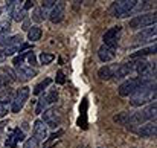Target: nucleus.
<instances>
[{"instance_id": "obj_1", "label": "nucleus", "mask_w": 157, "mask_h": 148, "mask_svg": "<svg viewBox=\"0 0 157 148\" xmlns=\"http://www.w3.org/2000/svg\"><path fill=\"white\" fill-rule=\"evenodd\" d=\"M156 80L153 81H145L139 86V89L131 95L130 104L133 107H142L145 104L156 102Z\"/></svg>"}, {"instance_id": "obj_2", "label": "nucleus", "mask_w": 157, "mask_h": 148, "mask_svg": "<svg viewBox=\"0 0 157 148\" xmlns=\"http://www.w3.org/2000/svg\"><path fill=\"white\" fill-rule=\"evenodd\" d=\"M156 110H157V104L151 102L145 108H142V110H139V111H136L133 115H128V121H127L125 125H128V127L136 125L137 127V125H142L145 122H153V121H156Z\"/></svg>"}, {"instance_id": "obj_3", "label": "nucleus", "mask_w": 157, "mask_h": 148, "mask_svg": "<svg viewBox=\"0 0 157 148\" xmlns=\"http://www.w3.org/2000/svg\"><path fill=\"white\" fill-rule=\"evenodd\" d=\"M136 5H137L136 0H119V2H114L111 5V14H113V17H117V18L128 17L134 11Z\"/></svg>"}, {"instance_id": "obj_4", "label": "nucleus", "mask_w": 157, "mask_h": 148, "mask_svg": "<svg viewBox=\"0 0 157 148\" xmlns=\"http://www.w3.org/2000/svg\"><path fill=\"white\" fill-rule=\"evenodd\" d=\"M157 21L156 14L153 12H147V14H140V15H134L131 20H130V28L137 31V29H145V28H150V26H154Z\"/></svg>"}, {"instance_id": "obj_5", "label": "nucleus", "mask_w": 157, "mask_h": 148, "mask_svg": "<svg viewBox=\"0 0 157 148\" xmlns=\"http://www.w3.org/2000/svg\"><path fill=\"white\" fill-rule=\"evenodd\" d=\"M43 122L51 127V128H56L59 124H61V119H63V115H61V110L58 107H51V108H46L43 113Z\"/></svg>"}, {"instance_id": "obj_6", "label": "nucleus", "mask_w": 157, "mask_h": 148, "mask_svg": "<svg viewBox=\"0 0 157 148\" xmlns=\"http://www.w3.org/2000/svg\"><path fill=\"white\" fill-rule=\"evenodd\" d=\"M29 95H31V89H29V87H21V89H18V90L15 92L12 101H11V111H12V113H18V111L23 108V105L26 104Z\"/></svg>"}, {"instance_id": "obj_7", "label": "nucleus", "mask_w": 157, "mask_h": 148, "mask_svg": "<svg viewBox=\"0 0 157 148\" xmlns=\"http://www.w3.org/2000/svg\"><path fill=\"white\" fill-rule=\"evenodd\" d=\"M142 84V81L136 76V78H128V80H125L121 86H119V89H117V93H119V96H131L137 89H139V86Z\"/></svg>"}, {"instance_id": "obj_8", "label": "nucleus", "mask_w": 157, "mask_h": 148, "mask_svg": "<svg viewBox=\"0 0 157 148\" xmlns=\"http://www.w3.org/2000/svg\"><path fill=\"white\" fill-rule=\"evenodd\" d=\"M121 31H122L121 26H113V28H110L104 34V37H102L105 46H110V48H114V49H116V48H117L119 37H121Z\"/></svg>"}, {"instance_id": "obj_9", "label": "nucleus", "mask_w": 157, "mask_h": 148, "mask_svg": "<svg viewBox=\"0 0 157 148\" xmlns=\"http://www.w3.org/2000/svg\"><path fill=\"white\" fill-rule=\"evenodd\" d=\"M137 136H142V138H154L157 133L156 128V121L154 122H145L142 125H137L136 128H131Z\"/></svg>"}, {"instance_id": "obj_10", "label": "nucleus", "mask_w": 157, "mask_h": 148, "mask_svg": "<svg viewBox=\"0 0 157 148\" xmlns=\"http://www.w3.org/2000/svg\"><path fill=\"white\" fill-rule=\"evenodd\" d=\"M156 34H157L156 25L154 26H150V28H145L139 34H136L134 43H148V41H153L156 38Z\"/></svg>"}, {"instance_id": "obj_11", "label": "nucleus", "mask_w": 157, "mask_h": 148, "mask_svg": "<svg viewBox=\"0 0 157 148\" xmlns=\"http://www.w3.org/2000/svg\"><path fill=\"white\" fill-rule=\"evenodd\" d=\"M64 11H66V2H56L53 8L49 11V20L52 23H59L64 18Z\"/></svg>"}, {"instance_id": "obj_12", "label": "nucleus", "mask_w": 157, "mask_h": 148, "mask_svg": "<svg viewBox=\"0 0 157 148\" xmlns=\"http://www.w3.org/2000/svg\"><path fill=\"white\" fill-rule=\"evenodd\" d=\"M32 133H34V138H35L38 142H44V141L48 139V125H46L41 119H37V121L34 122Z\"/></svg>"}, {"instance_id": "obj_13", "label": "nucleus", "mask_w": 157, "mask_h": 148, "mask_svg": "<svg viewBox=\"0 0 157 148\" xmlns=\"http://www.w3.org/2000/svg\"><path fill=\"white\" fill-rule=\"evenodd\" d=\"M21 141H25V133H23V130L15 128L12 133L8 134V138H6V141H5V145L9 148H15L17 144L21 142Z\"/></svg>"}, {"instance_id": "obj_14", "label": "nucleus", "mask_w": 157, "mask_h": 148, "mask_svg": "<svg viewBox=\"0 0 157 148\" xmlns=\"http://www.w3.org/2000/svg\"><path fill=\"white\" fill-rule=\"evenodd\" d=\"M15 76H17V80H20V81H29V80H32L34 76H37V70L32 69L31 66H20V67H17Z\"/></svg>"}, {"instance_id": "obj_15", "label": "nucleus", "mask_w": 157, "mask_h": 148, "mask_svg": "<svg viewBox=\"0 0 157 148\" xmlns=\"http://www.w3.org/2000/svg\"><path fill=\"white\" fill-rule=\"evenodd\" d=\"M11 18L14 21H25L28 17V11H25L23 8V2H17V5L14 6V9L11 11Z\"/></svg>"}, {"instance_id": "obj_16", "label": "nucleus", "mask_w": 157, "mask_h": 148, "mask_svg": "<svg viewBox=\"0 0 157 148\" xmlns=\"http://www.w3.org/2000/svg\"><path fill=\"white\" fill-rule=\"evenodd\" d=\"M98 56H99V60H101L102 63H108V61H111V60L116 56V49L102 45V46L99 48V50H98Z\"/></svg>"}, {"instance_id": "obj_17", "label": "nucleus", "mask_w": 157, "mask_h": 148, "mask_svg": "<svg viewBox=\"0 0 157 148\" xmlns=\"http://www.w3.org/2000/svg\"><path fill=\"white\" fill-rule=\"evenodd\" d=\"M116 69H117V64H114V66H104V67H101L98 70V76L101 80H113Z\"/></svg>"}, {"instance_id": "obj_18", "label": "nucleus", "mask_w": 157, "mask_h": 148, "mask_svg": "<svg viewBox=\"0 0 157 148\" xmlns=\"http://www.w3.org/2000/svg\"><path fill=\"white\" fill-rule=\"evenodd\" d=\"M156 43L154 45H151V46H148V48H144V49H139L137 52H134V53H131V60L133 58H142V56H147V55H153V53H156Z\"/></svg>"}, {"instance_id": "obj_19", "label": "nucleus", "mask_w": 157, "mask_h": 148, "mask_svg": "<svg viewBox=\"0 0 157 148\" xmlns=\"http://www.w3.org/2000/svg\"><path fill=\"white\" fill-rule=\"evenodd\" d=\"M41 34H43L41 28L32 26V28L28 31V40H31V41H38V40L41 38Z\"/></svg>"}, {"instance_id": "obj_20", "label": "nucleus", "mask_w": 157, "mask_h": 148, "mask_svg": "<svg viewBox=\"0 0 157 148\" xmlns=\"http://www.w3.org/2000/svg\"><path fill=\"white\" fill-rule=\"evenodd\" d=\"M46 18H48V12H46L44 9H41L40 6L34 9V12H32V20H34V21L40 23V21H44Z\"/></svg>"}, {"instance_id": "obj_21", "label": "nucleus", "mask_w": 157, "mask_h": 148, "mask_svg": "<svg viewBox=\"0 0 157 148\" xmlns=\"http://www.w3.org/2000/svg\"><path fill=\"white\" fill-rule=\"evenodd\" d=\"M51 83H52V80H51V78H44L41 83H38V84L34 87V92H32V93H34V95H41V93L44 92V89H48V87H49V84H51Z\"/></svg>"}, {"instance_id": "obj_22", "label": "nucleus", "mask_w": 157, "mask_h": 148, "mask_svg": "<svg viewBox=\"0 0 157 148\" xmlns=\"http://www.w3.org/2000/svg\"><path fill=\"white\" fill-rule=\"evenodd\" d=\"M48 105H49V102H48V99H46V95H41V96H40V99L37 101L35 115H41V113L48 108Z\"/></svg>"}, {"instance_id": "obj_23", "label": "nucleus", "mask_w": 157, "mask_h": 148, "mask_svg": "<svg viewBox=\"0 0 157 148\" xmlns=\"http://www.w3.org/2000/svg\"><path fill=\"white\" fill-rule=\"evenodd\" d=\"M11 31V18L9 15H5L0 20V34H9Z\"/></svg>"}, {"instance_id": "obj_24", "label": "nucleus", "mask_w": 157, "mask_h": 148, "mask_svg": "<svg viewBox=\"0 0 157 148\" xmlns=\"http://www.w3.org/2000/svg\"><path fill=\"white\" fill-rule=\"evenodd\" d=\"M53 60H55V55H53V53H49V52H43V53L40 55V63H41L43 66L51 64Z\"/></svg>"}, {"instance_id": "obj_25", "label": "nucleus", "mask_w": 157, "mask_h": 148, "mask_svg": "<svg viewBox=\"0 0 157 148\" xmlns=\"http://www.w3.org/2000/svg\"><path fill=\"white\" fill-rule=\"evenodd\" d=\"M31 52V50H29ZM29 52H23V53H18L15 58H14V66L15 67H20V66H23V61H25V58H28V55H29Z\"/></svg>"}, {"instance_id": "obj_26", "label": "nucleus", "mask_w": 157, "mask_h": 148, "mask_svg": "<svg viewBox=\"0 0 157 148\" xmlns=\"http://www.w3.org/2000/svg\"><path fill=\"white\" fill-rule=\"evenodd\" d=\"M40 147V142L32 136V138H29V139H26L25 141V145H23V148H38Z\"/></svg>"}, {"instance_id": "obj_27", "label": "nucleus", "mask_w": 157, "mask_h": 148, "mask_svg": "<svg viewBox=\"0 0 157 148\" xmlns=\"http://www.w3.org/2000/svg\"><path fill=\"white\" fill-rule=\"evenodd\" d=\"M46 99H48V102H49V105L51 104H55L56 101H58V90H51V92H48L46 93Z\"/></svg>"}, {"instance_id": "obj_28", "label": "nucleus", "mask_w": 157, "mask_h": 148, "mask_svg": "<svg viewBox=\"0 0 157 148\" xmlns=\"http://www.w3.org/2000/svg\"><path fill=\"white\" fill-rule=\"evenodd\" d=\"M114 119V122H119V124H127V121H128V113L127 111H122V113H119L117 116H114L113 118Z\"/></svg>"}, {"instance_id": "obj_29", "label": "nucleus", "mask_w": 157, "mask_h": 148, "mask_svg": "<svg viewBox=\"0 0 157 148\" xmlns=\"http://www.w3.org/2000/svg\"><path fill=\"white\" fill-rule=\"evenodd\" d=\"M55 3H56V2H53V0H46V2H41V6H40V8L48 12V9H52Z\"/></svg>"}, {"instance_id": "obj_30", "label": "nucleus", "mask_w": 157, "mask_h": 148, "mask_svg": "<svg viewBox=\"0 0 157 148\" xmlns=\"http://www.w3.org/2000/svg\"><path fill=\"white\" fill-rule=\"evenodd\" d=\"M28 63L31 64V67H32V66H37V56H35V53H34L32 50H31L29 55H28Z\"/></svg>"}, {"instance_id": "obj_31", "label": "nucleus", "mask_w": 157, "mask_h": 148, "mask_svg": "<svg viewBox=\"0 0 157 148\" xmlns=\"http://www.w3.org/2000/svg\"><path fill=\"white\" fill-rule=\"evenodd\" d=\"M56 83H58V84H64V83H66V78H64V73H63L61 70H59V72L56 73Z\"/></svg>"}, {"instance_id": "obj_32", "label": "nucleus", "mask_w": 157, "mask_h": 148, "mask_svg": "<svg viewBox=\"0 0 157 148\" xmlns=\"http://www.w3.org/2000/svg\"><path fill=\"white\" fill-rule=\"evenodd\" d=\"M6 113H8V107H6V104L0 102V118H3Z\"/></svg>"}, {"instance_id": "obj_33", "label": "nucleus", "mask_w": 157, "mask_h": 148, "mask_svg": "<svg viewBox=\"0 0 157 148\" xmlns=\"http://www.w3.org/2000/svg\"><path fill=\"white\" fill-rule=\"evenodd\" d=\"M32 6H34V2H32V0H26V2H23V8H25V11L31 9Z\"/></svg>"}, {"instance_id": "obj_34", "label": "nucleus", "mask_w": 157, "mask_h": 148, "mask_svg": "<svg viewBox=\"0 0 157 148\" xmlns=\"http://www.w3.org/2000/svg\"><path fill=\"white\" fill-rule=\"evenodd\" d=\"M23 29H25V31H29V29H31V23H29V20H28V18L23 21Z\"/></svg>"}, {"instance_id": "obj_35", "label": "nucleus", "mask_w": 157, "mask_h": 148, "mask_svg": "<svg viewBox=\"0 0 157 148\" xmlns=\"http://www.w3.org/2000/svg\"><path fill=\"white\" fill-rule=\"evenodd\" d=\"M5 60H6V56H5V53L0 50V64H2V63H5Z\"/></svg>"}, {"instance_id": "obj_36", "label": "nucleus", "mask_w": 157, "mask_h": 148, "mask_svg": "<svg viewBox=\"0 0 157 148\" xmlns=\"http://www.w3.org/2000/svg\"><path fill=\"white\" fill-rule=\"evenodd\" d=\"M0 131H2V125H0Z\"/></svg>"}, {"instance_id": "obj_37", "label": "nucleus", "mask_w": 157, "mask_h": 148, "mask_svg": "<svg viewBox=\"0 0 157 148\" xmlns=\"http://www.w3.org/2000/svg\"><path fill=\"white\" fill-rule=\"evenodd\" d=\"M0 90H2V87H0Z\"/></svg>"}]
</instances>
